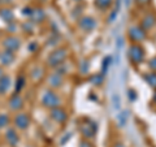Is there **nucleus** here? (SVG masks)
<instances>
[{
	"label": "nucleus",
	"mask_w": 156,
	"mask_h": 147,
	"mask_svg": "<svg viewBox=\"0 0 156 147\" xmlns=\"http://www.w3.org/2000/svg\"><path fill=\"white\" fill-rule=\"evenodd\" d=\"M144 56H146V52L142 46H139L138 43H133V45L130 46L129 52H128V57L134 65L142 64L144 61Z\"/></svg>",
	"instance_id": "obj_1"
},
{
	"label": "nucleus",
	"mask_w": 156,
	"mask_h": 147,
	"mask_svg": "<svg viewBox=\"0 0 156 147\" xmlns=\"http://www.w3.org/2000/svg\"><path fill=\"white\" fill-rule=\"evenodd\" d=\"M66 55L68 52L65 48H58V50L53 51L50 56H48V64H50L51 66H58L61 65L62 63H64V60L66 59Z\"/></svg>",
	"instance_id": "obj_2"
},
{
	"label": "nucleus",
	"mask_w": 156,
	"mask_h": 147,
	"mask_svg": "<svg viewBox=\"0 0 156 147\" xmlns=\"http://www.w3.org/2000/svg\"><path fill=\"white\" fill-rule=\"evenodd\" d=\"M128 35H129V39L131 42L134 43H139V42H143L146 37H147V33L143 27L140 26H131L128 31Z\"/></svg>",
	"instance_id": "obj_3"
},
{
	"label": "nucleus",
	"mask_w": 156,
	"mask_h": 147,
	"mask_svg": "<svg viewBox=\"0 0 156 147\" xmlns=\"http://www.w3.org/2000/svg\"><path fill=\"white\" fill-rule=\"evenodd\" d=\"M42 103L44 107L48 108H55V107L60 106V98H58L53 91H46L44 95L42 98Z\"/></svg>",
	"instance_id": "obj_4"
},
{
	"label": "nucleus",
	"mask_w": 156,
	"mask_h": 147,
	"mask_svg": "<svg viewBox=\"0 0 156 147\" xmlns=\"http://www.w3.org/2000/svg\"><path fill=\"white\" fill-rule=\"evenodd\" d=\"M80 130H81V133L85 138H92V137L96 134L98 126H96L95 122H92L90 120H86L85 124H81Z\"/></svg>",
	"instance_id": "obj_5"
},
{
	"label": "nucleus",
	"mask_w": 156,
	"mask_h": 147,
	"mask_svg": "<svg viewBox=\"0 0 156 147\" xmlns=\"http://www.w3.org/2000/svg\"><path fill=\"white\" fill-rule=\"evenodd\" d=\"M78 26H80L82 30H85V31H91V30H94L95 29L96 22H95V20L92 17L86 16V17H82L80 21H78Z\"/></svg>",
	"instance_id": "obj_6"
},
{
	"label": "nucleus",
	"mask_w": 156,
	"mask_h": 147,
	"mask_svg": "<svg viewBox=\"0 0 156 147\" xmlns=\"http://www.w3.org/2000/svg\"><path fill=\"white\" fill-rule=\"evenodd\" d=\"M14 124L18 129H26L30 125V117L27 113H18L14 119Z\"/></svg>",
	"instance_id": "obj_7"
},
{
	"label": "nucleus",
	"mask_w": 156,
	"mask_h": 147,
	"mask_svg": "<svg viewBox=\"0 0 156 147\" xmlns=\"http://www.w3.org/2000/svg\"><path fill=\"white\" fill-rule=\"evenodd\" d=\"M20 46H21L20 39L14 38V37H8V38L4 39V47H5L8 51H12V52L17 51L20 48Z\"/></svg>",
	"instance_id": "obj_8"
},
{
	"label": "nucleus",
	"mask_w": 156,
	"mask_h": 147,
	"mask_svg": "<svg viewBox=\"0 0 156 147\" xmlns=\"http://www.w3.org/2000/svg\"><path fill=\"white\" fill-rule=\"evenodd\" d=\"M51 117L56 122H64L68 119V115H66V112L62 108L55 107V108H52V111H51Z\"/></svg>",
	"instance_id": "obj_9"
},
{
	"label": "nucleus",
	"mask_w": 156,
	"mask_h": 147,
	"mask_svg": "<svg viewBox=\"0 0 156 147\" xmlns=\"http://www.w3.org/2000/svg\"><path fill=\"white\" fill-rule=\"evenodd\" d=\"M155 23H156V16L154 13H150V14H147V16L142 20L140 27H143L144 30H148V29L155 26Z\"/></svg>",
	"instance_id": "obj_10"
},
{
	"label": "nucleus",
	"mask_w": 156,
	"mask_h": 147,
	"mask_svg": "<svg viewBox=\"0 0 156 147\" xmlns=\"http://www.w3.org/2000/svg\"><path fill=\"white\" fill-rule=\"evenodd\" d=\"M9 106H11V108L13 111H17V109H21L22 107H23V100H22V98L20 96V95H13L11 98V100H9Z\"/></svg>",
	"instance_id": "obj_11"
},
{
	"label": "nucleus",
	"mask_w": 156,
	"mask_h": 147,
	"mask_svg": "<svg viewBox=\"0 0 156 147\" xmlns=\"http://www.w3.org/2000/svg\"><path fill=\"white\" fill-rule=\"evenodd\" d=\"M48 82L52 87H60L62 83V76L60 73H53V74L48 78Z\"/></svg>",
	"instance_id": "obj_12"
},
{
	"label": "nucleus",
	"mask_w": 156,
	"mask_h": 147,
	"mask_svg": "<svg viewBox=\"0 0 156 147\" xmlns=\"http://www.w3.org/2000/svg\"><path fill=\"white\" fill-rule=\"evenodd\" d=\"M11 86V78L8 76H3L0 78V94H5Z\"/></svg>",
	"instance_id": "obj_13"
},
{
	"label": "nucleus",
	"mask_w": 156,
	"mask_h": 147,
	"mask_svg": "<svg viewBox=\"0 0 156 147\" xmlns=\"http://www.w3.org/2000/svg\"><path fill=\"white\" fill-rule=\"evenodd\" d=\"M0 60H2V64L3 65H9L14 60V55L12 51H5L2 53V56H0Z\"/></svg>",
	"instance_id": "obj_14"
},
{
	"label": "nucleus",
	"mask_w": 156,
	"mask_h": 147,
	"mask_svg": "<svg viewBox=\"0 0 156 147\" xmlns=\"http://www.w3.org/2000/svg\"><path fill=\"white\" fill-rule=\"evenodd\" d=\"M7 141H8V143L11 146H16L18 143V135L16 133V130L9 129L7 131Z\"/></svg>",
	"instance_id": "obj_15"
},
{
	"label": "nucleus",
	"mask_w": 156,
	"mask_h": 147,
	"mask_svg": "<svg viewBox=\"0 0 156 147\" xmlns=\"http://www.w3.org/2000/svg\"><path fill=\"white\" fill-rule=\"evenodd\" d=\"M30 17L34 22H42L44 20V12L42 9H34L30 14Z\"/></svg>",
	"instance_id": "obj_16"
},
{
	"label": "nucleus",
	"mask_w": 156,
	"mask_h": 147,
	"mask_svg": "<svg viewBox=\"0 0 156 147\" xmlns=\"http://www.w3.org/2000/svg\"><path fill=\"white\" fill-rule=\"evenodd\" d=\"M112 4H113V0H95V7L99 8L100 11L108 9Z\"/></svg>",
	"instance_id": "obj_17"
},
{
	"label": "nucleus",
	"mask_w": 156,
	"mask_h": 147,
	"mask_svg": "<svg viewBox=\"0 0 156 147\" xmlns=\"http://www.w3.org/2000/svg\"><path fill=\"white\" fill-rule=\"evenodd\" d=\"M143 78L152 89L156 90V73H147V74L143 76Z\"/></svg>",
	"instance_id": "obj_18"
},
{
	"label": "nucleus",
	"mask_w": 156,
	"mask_h": 147,
	"mask_svg": "<svg viewBox=\"0 0 156 147\" xmlns=\"http://www.w3.org/2000/svg\"><path fill=\"white\" fill-rule=\"evenodd\" d=\"M103 81H104V74H101V73H99V74H94V76L90 77V82L95 86H100L101 83H103Z\"/></svg>",
	"instance_id": "obj_19"
},
{
	"label": "nucleus",
	"mask_w": 156,
	"mask_h": 147,
	"mask_svg": "<svg viewBox=\"0 0 156 147\" xmlns=\"http://www.w3.org/2000/svg\"><path fill=\"white\" fill-rule=\"evenodd\" d=\"M0 17H2L4 21L11 22L13 20V13L9 11V9H3V11H0Z\"/></svg>",
	"instance_id": "obj_20"
},
{
	"label": "nucleus",
	"mask_w": 156,
	"mask_h": 147,
	"mask_svg": "<svg viewBox=\"0 0 156 147\" xmlns=\"http://www.w3.org/2000/svg\"><path fill=\"white\" fill-rule=\"evenodd\" d=\"M111 61H112V57H111V56H107L104 60H103V68H101V74H105V72L108 70V66L111 65Z\"/></svg>",
	"instance_id": "obj_21"
},
{
	"label": "nucleus",
	"mask_w": 156,
	"mask_h": 147,
	"mask_svg": "<svg viewBox=\"0 0 156 147\" xmlns=\"http://www.w3.org/2000/svg\"><path fill=\"white\" fill-rule=\"evenodd\" d=\"M128 117H129V112H128V111H124L119 116V124H120L121 126H124V125L126 124V120H128Z\"/></svg>",
	"instance_id": "obj_22"
},
{
	"label": "nucleus",
	"mask_w": 156,
	"mask_h": 147,
	"mask_svg": "<svg viewBox=\"0 0 156 147\" xmlns=\"http://www.w3.org/2000/svg\"><path fill=\"white\" fill-rule=\"evenodd\" d=\"M8 122H9V117L7 115H0V128L7 126Z\"/></svg>",
	"instance_id": "obj_23"
},
{
	"label": "nucleus",
	"mask_w": 156,
	"mask_h": 147,
	"mask_svg": "<svg viewBox=\"0 0 156 147\" xmlns=\"http://www.w3.org/2000/svg\"><path fill=\"white\" fill-rule=\"evenodd\" d=\"M23 85H25V78H23V77H20L18 81H17V87H16L17 91L21 90L22 87H23Z\"/></svg>",
	"instance_id": "obj_24"
},
{
	"label": "nucleus",
	"mask_w": 156,
	"mask_h": 147,
	"mask_svg": "<svg viewBox=\"0 0 156 147\" xmlns=\"http://www.w3.org/2000/svg\"><path fill=\"white\" fill-rule=\"evenodd\" d=\"M128 96H129V99H130V102H134L135 99H136V92H135V90H129L128 91Z\"/></svg>",
	"instance_id": "obj_25"
},
{
	"label": "nucleus",
	"mask_w": 156,
	"mask_h": 147,
	"mask_svg": "<svg viewBox=\"0 0 156 147\" xmlns=\"http://www.w3.org/2000/svg\"><path fill=\"white\" fill-rule=\"evenodd\" d=\"M148 66L151 68L152 70H156V57H154V59H151L150 60V63H148Z\"/></svg>",
	"instance_id": "obj_26"
},
{
	"label": "nucleus",
	"mask_w": 156,
	"mask_h": 147,
	"mask_svg": "<svg viewBox=\"0 0 156 147\" xmlns=\"http://www.w3.org/2000/svg\"><path fill=\"white\" fill-rule=\"evenodd\" d=\"M121 103V99L117 95H113V104H115V108H119V104Z\"/></svg>",
	"instance_id": "obj_27"
},
{
	"label": "nucleus",
	"mask_w": 156,
	"mask_h": 147,
	"mask_svg": "<svg viewBox=\"0 0 156 147\" xmlns=\"http://www.w3.org/2000/svg\"><path fill=\"white\" fill-rule=\"evenodd\" d=\"M151 2V0H135V3L138 5H147V4Z\"/></svg>",
	"instance_id": "obj_28"
},
{
	"label": "nucleus",
	"mask_w": 156,
	"mask_h": 147,
	"mask_svg": "<svg viewBox=\"0 0 156 147\" xmlns=\"http://www.w3.org/2000/svg\"><path fill=\"white\" fill-rule=\"evenodd\" d=\"M80 147H92V145L90 143V142H87V141H82Z\"/></svg>",
	"instance_id": "obj_29"
},
{
	"label": "nucleus",
	"mask_w": 156,
	"mask_h": 147,
	"mask_svg": "<svg viewBox=\"0 0 156 147\" xmlns=\"http://www.w3.org/2000/svg\"><path fill=\"white\" fill-rule=\"evenodd\" d=\"M31 12H33V11H31L30 8H25V9H23V12H22V13H23V14H27V16H30Z\"/></svg>",
	"instance_id": "obj_30"
},
{
	"label": "nucleus",
	"mask_w": 156,
	"mask_h": 147,
	"mask_svg": "<svg viewBox=\"0 0 156 147\" xmlns=\"http://www.w3.org/2000/svg\"><path fill=\"white\" fill-rule=\"evenodd\" d=\"M117 42H119V43H117V48L122 47V39H117Z\"/></svg>",
	"instance_id": "obj_31"
},
{
	"label": "nucleus",
	"mask_w": 156,
	"mask_h": 147,
	"mask_svg": "<svg viewBox=\"0 0 156 147\" xmlns=\"http://www.w3.org/2000/svg\"><path fill=\"white\" fill-rule=\"evenodd\" d=\"M152 102L156 104V91H155V94H154V99H152Z\"/></svg>",
	"instance_id": "obj_32"
},
{
	"label": "nucleus",
	"mask_w": 156,
	"mask_h": 147,
	"mask_svg": "<svg viewBox=\"0 0 156 147\" xmlns=\"http://www.w3.org/2000/svg\"><path fill=\"white\" fill-rule=\"evenodd\" d=\"M115 147H125V146H124V145H121V143H117Z\"/></svg>",
	"instance_id": "obj_33"
},
{
	"label": "nucleus",
	"mask_w": 156,
	"mask_h": 147,
	"mask_svg": "<svg viewBox=\"0 0 156 147\" xmlns=\"http://www.w3.org/2000/svg\"><path fill=\"white\" fill-rule=\"evenodd\" d=\"M2 77H3V70L0 69V78H2Z\"/></svg>",
	"instance_id": "obj_34"
},
{
	"label": "nucleus",
	"mask_w": 156,
	"mask_h": 147,
	"mask_svg": "<svg viewBox=\"0 0 156 147\" xmlns=\"http://www.w3.org/2000/svg\"><path fill=\"white\" fill-rule=\"evenodd\" d=\"M126 5H129V0H126Z\"/></svg>",
	"instance_id": "obj_35"
},
{
	"label": "nucleus",
	"mask_w": 156,
	"mask_h": 147,
	"mask_svg": "<svg viewBox=\"0 0 156 147\" xmlns=\"http://www.w3.org/2000/svg\"><path fill=\"white\" fill-rule=\"evenodd\" d=\"M74 2H80V0H74Z\"/></svg>",
	"instance_id": "obj_36"
}]
</instances>
